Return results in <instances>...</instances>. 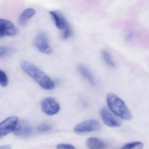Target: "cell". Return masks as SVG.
Returning a JSON list of instances; mask_svg holds the SVG:
<instances>
[{
  "instance_id": "6",
  "label": "cell",
  "mask_w": 149,
  "mask_h": 149,
  "mask_svg": "<svg viewBox=\"0 0 149 149\" xmlns=\"http://www.w3.org/2000/svg\"><path fill=\"white\" fill-rule=\"evenodd\" d=\"M100 114L103 123L106 126L109 127H119L122 126V122L108 108H103L100 110Z\"/></svg>"
},
{
  "instance_id": "5",
  "label": "cell",
  "mask_w": 149,
  "mask_h": 149,
  "mask_svg": "<svg viewBox=\"0 0 149 149\" xmlns=\"http://www.w3.org/2000/svg\"><path fill=\"white\" fill-rule=\"evenodd\" d=\"M19 122L17 116H11L0 122V138L13 132Z\"/></svg>"
},
{
  "instance_id": "1",
  "label": "cell",
  "mask_w": 149,
  "mask_h": 149,
  "mask_svg": "<svg viewBox=\"0 0 149 149\" xmlns=\"http://www.w3.org/2000/svg\"><path fill=\"white\" fill-rule=\"evenodd\" d=\"M22 70L29 77L33 79L42 88L46 90H52L55 87V82L52 79L36 65L29 61H23L20 64Z\"/></svg>"
},
{
  "instance_id": "7",
  "label": "cell",
  "mask_w": 149,
  "mask_h": 149,
  "mask_svg": "<svg viewBox=\"0 0 149 149\" xmlns=\"http://www.w3.org/2000/svg\"><path fill=\"white\" fill-rule=\"evenodd\" d=\"M34 44L38 50L42 53L49 55L52 52V49L49 45V39L47 34H45V33H39L35 37Z\"/></svg>"
},
{
  "instance_id": "12",
  "label": "cell",
  "mask_w": 149,
  "mask_h": 149,
  "mask_svg": "<svg viewBox=\"0 0 149 149\" xmlns=\"http://www.w3.org/2000/svg\"><path fill=\"white\" fill-rule=\"evenodd\" d=\"M87 146L90 149H103L106 146L105 142L95 137L88 138L87 141Z\"/></svg>"
},
{
  "instance_id": "19",
  "label": "cell",
  "mask_w": 149,
  "mask_h": 149,
  "mask_svg": "<svg viewBox=\"0 0 149 149\" xmlns=\"http://www.w3.org/2000/svg\"><path fill=\"white\" fill-rule=\"evenodd\" d=\"M9 52V48L6 47H0V58L3 57L7 54Z\"/></svg>"
},
{
  "instance_id": "13",
  "label": "cell",
  "mask_w": 149,
  "mask_h": 149,
  "mask_svg": "<svg viewBox=\"0 0 149 149\" xmlns=\"http://www.w3.org/2000/svg\"><path fill=\"white\" fill-rule=\"evenodd\" d=\"M78 70L80 72V74L84 77V78L86 80L89 81L90 84L95 85V79L94 77H93V74L91 73V71L84 65H78Z\"/></svg>"
},
{
  "instance_id": "11",
  "label": "cell",
  "mask_w": 149,
  "mask_h": 149,
  "mask_svg": "<svg viewBox=\"0 0 149 149\" xmlns=\"http://www.w3.org/2000/svg\"><path fill=\"white\" fill-rule=\"evenodd\" d=\"M36 14V10L33 8H27L23 10L20 15L18 18V23L20 26H25L28 21Z\"/></svg>"
},
{
  "instance_id": "4",
  "label": "cell",
  "mask_w": 149,
  "mask_h": 149,
  "mask_svg": "<svg viewBox=\"0 0 149 149\" xmlns=\"http://www.w3.org/2000/svg\"><path fill=\"white\" fill-rule=\"evenodd\" d=\"M41 109H42V112L47 116H53L60 111L61 106L55 98L48 97L42 101Z\"/></svg>"
},
{
  "instance_id": "2",
  "label": "cell",
  "mask_w": 149,
  "mask_h": 149,
  "mask_svg": "<svg viewBox=\"0 0 149 149\" xmlns=\"http://www.w3.org/2000/svg\"><path fill=\"white\" fill-rule=\"evenodd\" d=\"M108 109L116 116L125 120H130L132 118V113L126 103L114 93H109L106 96Z\"/></svg>"
},
{
  "instance_id": "16",
  "label": "cell",
  "mask_w": 149,
  "mask_h": 149,
  "mask_svg": "<svg viewBox=\"0 0 149 149\" xmlns=\"http://www.w3.org/2000/svg\"><path fill=\"white\" fill-rule=\"evenodd\" d=\"M9 80L7 76L2 70H0V85L2 87H7L8 85Z\"/></svg>"
},
{
  "instance_id": "10",
  "label": "cell",
  "mask_w": 149,
  "mask_h": 149,
  "mask_svg": "<svg viewBox=\"0 0 149 149\" xmlns=\"http://www.w3.org/2000/svg\"><path fill=\"white\" fill-rule=\"evenodd\" d=\"M33 130L29 122L26 121H19L15 130L13 132L15 135L20 138H28L32 134Z\"/></svg>"
},
{
  "instance_id": "15",
  "label": "cell",
  "mask_w": 149,
  "mask_h": 149,
  "mask_svg": "<svg viewBox=\"0 0 149 149\" xmlns=\"http://www.w3.org/2000/svg\"><path fill=\"white\" fill-rule=\"evenodd\" d=\"M143 143L139 141L129 143H127L122 147L120 149H143Z\"/></svg>"
},
{
  "instance_id": "18",
  "label": "cell",
  "mask_w": 149,
  "mask_h": 149,
  "mask_svg": "<svg viewBox=\"0 0 149 149\" xmlns=\"http://www.w3.org/2000/svg\"><path fill=\"white\" fill-rule=\"evenodd\" d=\"M56 149H76V148L71 144L61 143L57 145Z\"/></svg>"
},
{
  "instance_id": "17",
  "label": "cell",
  "mask_w": 149,
  "mask_h": 149,
  "mask_svg": "<svg viewBox=\"0 0 149 149\" xmlns=\"http://www.w3.org/2000/svg\"><path fill=\"white\" fill-rule=\"evenodd\" d=\"M50 129H51L50 125H49L48 124H46V123L40 124V125L37 127V130L40 132H47V131L49 130Z\"/></svg>"
},
{
  "instance_id": "3",
  "label": "cell",
  "mask_w": 149,
  "mask_h": 149,
  "mask_svg": "<svg viewBox=\"0 0 149 149\" xmlns=\"http://www.w3.org/2000/svg\"><path fill=\"white\" fill-rule=\"evenodd\" d=\"M101 128V125L96 119H87L81 122L76 125L74 128V131L76 133L84 134L88 132H95Z\"/></svg>"
},
{
  "instance_id": "9",
  "label": "cell",
  "mask_w": 149,
  "mask_h": 149,
  "mask_svg": "<svg viewBox=\"0 0 149 149\" xmlns=\"http://www.w3.org/2000/svg\"><path fill=\"white\" fill-rule=\"evenodd\" d=\"M17 33V29L11 21L6 19H0V38L13 36Z\"/></svg>"
},
{
  "instance_id": "14",
  "label": "cell",
  "mask_w": 149,
  "mask_h": 149,
  "mask_svg": "<svg viewBox=\"0 0 149 149\" xmlns=\"http://www.w3.org/2000/svg\"><path fill=\"white\" fill-rule=\"evenodd\" d=\"M102 56H103V61H105L106 64H107L109 66L112 67V68H115L116 67V64L115 62L113 61L112 56L111 55V54L109 52L106 50L102 51Z\"/></svg>"
},
{
  "instance_id": "20",
  "label": "cell",
  "mask_w": 149,
  "mask_h": 149,
  "mask_svg": "<svg viewBox=\"0 0 149 149\" xmlns=\"http://www.w3.org/2000/svg\"><path fill=\"white\" fill-rule=\"evenodd\" d=\"M0 149H12L10 145H4L0 146Z\"/></svg>"
},
{
  "instance_id": "8",
  "label": "cell",
  "mask_w": 149,
  "mask_h": 149,
  "mask_svg": "<svg viewBox=\"0 0 149 149\" xmlns=\"http://www.w3.org/2000/svg\"><path fill=\"white\" fill-rule=\"evenodd\" d=\"M51 17L53 19L54 23H55V26L60 29L61 31H65L71 29L68 22L64 17L63 15L59 11H55V10H52V11L49 12Z\"/></svg>"
}]
</instances>
